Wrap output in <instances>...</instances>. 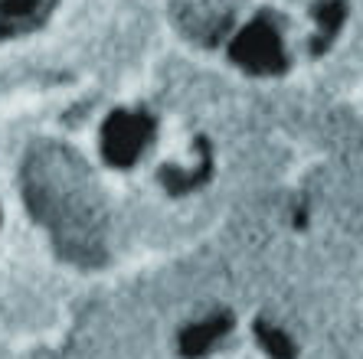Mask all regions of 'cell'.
Segmentation results:
<instances>
[{"label":"cell","mask_w":363,"mask_h":359,"mask_svg":"<svg viewBox=\"0 0 363 359\" xmlns=\"http://www.w3.org/2000/svg\"><path fill=\"white\" fill-rule=\"evenodd\" d=\"M30 209L50 226L62 255L95 265L105 255V212L82 160L62 147H43L23 167Z\"/></svg>","instance_id":"cell-1"},{"label":"cell","mask_w":363,"mask_h":359,"mask_svg":"<svg viewBox=\"0 0 363 359\" xmlns=\"http://www.w3.org/2000/svg\"><path fill=\"white\" fill-rule=\"evenodd\" d=\"M46 0H0V20H26Z\"/></svg>","instance_id":"cell-3"},{"label":"cell","mask_w":363,"mask_h":359,"mask_svg":"<svg viewBox=\"0 0 363 359\" xmlns=\"http://www.w3.org/2000/svg\"><path fill=\"white\" fill-rule=\"evenodd\" d=\"M144 137H147V121L141 115L118 111L105 127V154L111 164H131L141 151Z\"/></svg>","instance_id":"cell-2"}]
</instances>
